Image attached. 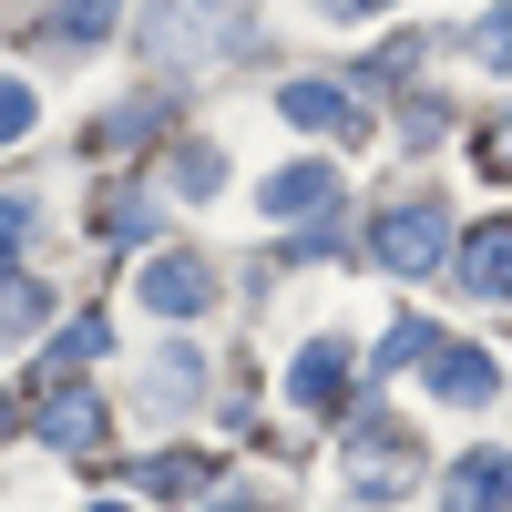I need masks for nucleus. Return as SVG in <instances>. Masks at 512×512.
I'll list each match as a JSON object with an SVG mask.
<instances>
[{
	"label": "nucleus",
	"mask_w": 512,
	"mask_h": 512,
	"mask_svg": "<svg viewBox=\"0 0 512 512\" xmlns=\"http://www.w3.org/2000/svg\"><path fill=\"white\" fill-rule=\"evenodd\" d=\"M113 11H123V0H62V11H52V41H62V52H82V41L113 31Z\"/></svg>",
	"instance_id": "obj_11"
},
{
	"label": "nucleus",
	"mask_w": 512,
	"mask_h": 512,
	"mask_svg": "<svg viewBox=\"0 0 512 512\" xmlns=\"http://www.w3.org/2000/svg\"><path fill=\"white\" fill-rule=\"evenodd\" d=\"M338 379H349V338H318V349L297 359L287 390H297V410H328V400H338Z\"/></svg>",
	"instance_id": "obj_10"
},
{
	"label": "nucleus",
	"mask_w": 512,
	"mask_h": 512,
	"mask_svg": "<svg viewBox=\"0 0 512 512\" xmlns=\"http://www.w3.org/2000/svg\"><path fill=\"white\" fill-rule=\"evenodd\" d=\"M420 390L451 400V410H482V400L502 390V369H492L482 349H461V338H441V328H431V349H420Z\"/></svg>",
	"instance_id": "obj_2"
},
{
	"label": "nucleus",
	"mask_w": 512,
	"mask_h": 512,
	"mask_svg": "<svg viewBox=\"0 0 512 512\" xmlns=\"http://www.w3.org/2000/svg\"><path fill=\"white\" fill-rule=\"evenodd\" d=\"M144 226H154V195H144V185H123V195L103 205V236H113V246H144Z\"/></svg>",
	"instance_id": "obj_13"
},
{
	"label": "nucleus",
	"mask_w": 512,
	"mask_h": 512,
	"mask_svg": "<svg viewBox=\"0 0 512 512\" xmlns=\"http://www.w3.org/2000/svg\"><path fill=\"white\" fill-rule=\"evenodd\" d=\"M175 185H185V195H216V154H205V144L175 154Z\"/></svg>",
	"instance_id": "obj_17"
},
{
	"label": "nucleus",
	"mask_w": 512,
	"mask_h": 512,
	"mask_svg": "<svg viewBox=\"0 0 512 512\" xmlns=\"http://www.w3.org/2000/svg\"><path fill=\"white\" fill-rule=\"evenodd\" d=\"M154 123H164V93H144V103H123V113H103V123H93V144H103V154H123V144H144Z\"/></svg>",
	"instance_id": "obj_12"
},
{
	"label": "nucleus",
	"mask_w": 512,
	"mask_h": 512,
	"mask_svg": "<svg viewBox=\"0 0 512 512\" xmlns=\"http://www.w3.org/2000/svg\"><path fill=\"white\" fill-rule=\"evenodd\" d=\"M461 287H472V297H512V216L472 236V256H461Z\"/></svg>",
	"instance_id": "obj_9"
},
{
	"label": "nucleus",
	"mask_w": 512,
	"mask_h": 512,
	"mask_svg": "<svg viewBox=\"0 0 512 512\" xmlns=\"http://www.w3.org/2000/svg\"><path fill=\"white\" fill-rule=\"evenodd\" d=\"M11 134H31V93H21V82H0V144H11Z\"/></svg>",
	"instance_id": "obj_19"
},
{
	"label": "nucleus",
	"mask_w": 512,
	"mask_h": 512,
	"mask_svg": "<svg viewBox=\"0 0 512 512\" xmlns=\"http://www.w3.org/2000/svg\"><path fill=\"white\" fill-rule=\"evenodd\" d=\"M492 164H512V113H502V123H492Z\"/></svg>",
	"instance_id": "obj_22"
},
{
	"label": "nucleus",
	"mask_w": 512,
	"mask_h": 512,
	"mask_svg": "<svg viewBox=\"0 0 512 512\" xmlns=\"http://www.w3.org/2000/svg\"><path fill=\"white\" fill-rule=\"evenodd\" d=\"M277 113H287V123H308V134H359V123H369L349 93H338V82H287Z\"/></svg>",
	"instance_id": "obj_6"
},
{
	"label": "nucleus",
	"mask_w": 512,
	"mask_h": 512,
	"mask_svg": "<svg viewBox=\"0 0 512 512\" xmlns=\"http://www.w3.org/2000/svg\"><path fill=\"white\" fill-rule=\"evenodd\" d=\"M328 195H338V175H328L318 154H297V164H277V175H267V216H318Z\"/></svg>",
	"instance_id": "obj_8"
},
{
	"label": "nucleus",
	"mask_w": 512,
	"mask_h": 512,
	"mask_svg": "<svg viewBox=\"0 0 512 512\" xmlns=\"http://www.w3.org/2000/svg\"><path fill=\"white\" fill-rule=\"evenodd\" d=\"M164 52H185V62H216V52H246V11L236 0H164Z\"/></svg>",
	"instance_id": "obj_3"
},
{
	"label": "nucleus",
	"mask_w": 512,
	"mask_h": 512,
	"mask_svg": "<svg viewBox=\"0 0 512 512\" xmlns=\"http://www.w3.org/2000/svg\"><path fill=\"white\" fill-rule=\"evenodd\" d=\"M21 236H31V195H0V256H11Z\"/></svg>",
	"instance_id": "obj_20"
},
{
	"label": "nucleus",
	"mask_w": 512,
	"mask_h": 512,
	"mask_svg": "<svg viewBox=\"0 0 512 512\" xmlns=\"http://www.w3.org/2000/svg\"><path fill=\"white\" fill-rule=\"evenodd\" d=\"M410 472H420V461H410V441H390V420H359V451H349V492H359V502H390Z\"/></svg>",
	"instance_id": "obj_4"
},
{
	"label": "nucleus",
	"mask_w": 512,
	"mask_h": 512,
	"mask_svg": "<svg viewBox=\"0 0 512 512\" xmlns=\"http://www.w3.org/2000/svg\"><path fill=\"white\" fill-rule=\"evenodd\" d=\"M205 297H216V287H205L195 256H154V267H144V308H154V318H195Z\"/></svg>",
	"instance_id": "obj_7"
},
{
	"label": "nucleus",
	"mask_w": 512,
	"mask_h": 512,
	"mask_svg": "<svg viewBox=\"0 0 512 512\" xmlns=\"http://www.w3.org/2000/svg\"><path fill=\"white\" fill-rule=\"evenodd\" d=\"M226 512H267V502H226Z\"/></svg>",
	"instance_id": "obj_23"
},
{
	"label": "nucleus",
	"mask_w": 512,
	"mask_h": 512,
	"mask_svg": "<svg viewBox=\"0 0 512 512\" xmlns=\"http://www.w3.org/2000/svg\"><path fill=\"white\" fill-rule=\"evenodd\" d=\"M441 502H451V512H502V502H512V451H472V461H451Z\"/></svg>",
	"instance_id": "obj_5"
},
{
	"label": "nucleus",
	"mask_w": 512,
	"mask_h": 512,
	"mask_svg": "<svg viewBox=\"0 0 512 512\" xmlns=\"http://www.w3.org/2000/svg\"><path fill=\"white\" fill-rule=\"evenodd\" d=\"M369 256H379V267H400V277L441 267V256H451V216H441L431 195H410V205H390V216L369 226Z\"/></svg>",
	"instance_id": "obj_1"
},
{
	"label": "nucleus",
	"mask_w": 512,
	"mask_h": 512,
	"mask_svg": "<svg viewBox=\"0 0 512 512\" xmlns=\"http://www.w3.org/2000/svg\"><path fill=\"white\" fill-rule=\"evenodd\" d=\"M31 328H41V287L0 267V338H31Z\"/></svg>",
	"instance_id": "obj_14"
},
{
	"label": "nucleus",
	"mask_w": 512,
	"mask_h": 512,
	"mask_svg": "<svg viewBox=\"0 0 512 512\" xmlns=\"http://www.w3.org/2000/svg\"><path fill=\"white\" fill-rule=\"evenodd\" d=\"M41 431H52L62 451H82V441H93V400H82V390H62V400H52V420H41Z\"/></svg>",
	"instance_id": "obj_15"
},
{
	"label": "nucleus",
	"mask_w": 512,
	"mask_h": 512,
	"mask_svg": "<svg viewBox=\"0 0 512 512\" xmlns=\"http://www.w3.org/2000/svg\"><path fill=\"white\" fill-rule=\"evenodd\" d=\"M93 512H123V502H93Z\"/></svg>",
	"instance_id": "obj_24"
},
{
	"label": "nucleus",
	"mask_w": 512,
	"mask_h": 512,
	"mask_svg": "<svg viewBox=\"0 0 512 512\" xmlns=\"http://www.w3.org/2000/svg\"><path fill=\"white\" fill-rule=\"evenodd\" d=\"M472 52H482V62H512V11H492V21L472 31Z\"/></svg>",
	"instance_id": "obj_18"
},
{
	"label": "nucleus",
	"mask_w": 512,
	"mask_h": 512,
	"mask_svg": "<svg viewBox=\"0 0 512 512\" xmlns=\"http://www.w3.org/2000/svg\"><path fill=\"white\" fill-rule=\"evenodd\" d=\"M103 338H113V328H103V308H93V318H72V328H62V369H82V359H103Z\"/></svg>",
	"instance_id": "obj_16"
},
{
	"label": "nucleus",
	"mask_w": 512,
	"mask_h": 512,
	"mask_svg": "<svg viewBox=\"0 0 512 512\" xmlns=\"http://www.w3.org/2000/svg\"><path fill=\"white\" fill-rule=\"evenodd\" d=\"M328 21H369V11H390V0H318Z\"/></svg>",
	"instance_id": "obj_21"
}]
</instances>
